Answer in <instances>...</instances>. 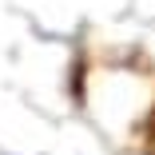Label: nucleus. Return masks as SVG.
<instances>
[{
	"mask_svg": "<svg viewBox=\"0 0 155 155\" xmlns=\"http://www.w3.org/2000/svg\"><path fill=\"white\" fill-rule=\"evenodd\" d=\"M76 91L80 107L111 143L131 155L155 151V68L139 52H100L84 60Z\"/></svg>",
	"mask_w": 155,
	"mask_h": 155,
	"instance_id": "1",
	"label": "nucleus"
}]
</instances>
